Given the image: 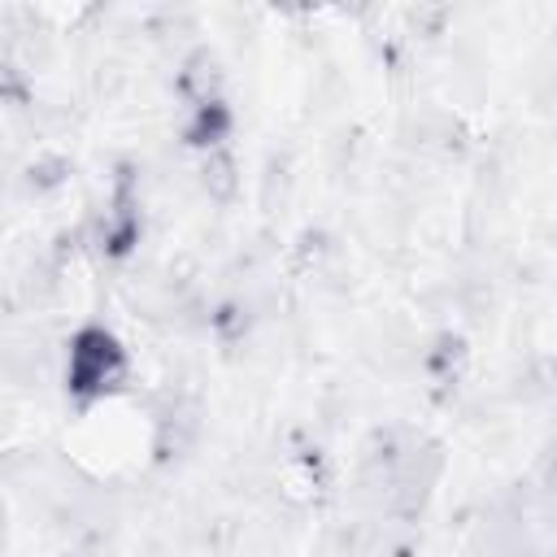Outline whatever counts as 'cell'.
<instances>
[{"instance_id":"obj_1","label":"cell","mask_w":557,"mask_h":557,"mask_svg":"<svg viewBox=\"0 0 557 557\" xmlns=\"http://www.w3.org/2000/svg\"><path fill=\"white\" fill-rule=\"evenodd\" d=\"M131 357L122 348V339L109 326H78L70 335L65 348V392L78 405H91L109 392H117L126 383Z\"/></svg>"}]
</instances>
